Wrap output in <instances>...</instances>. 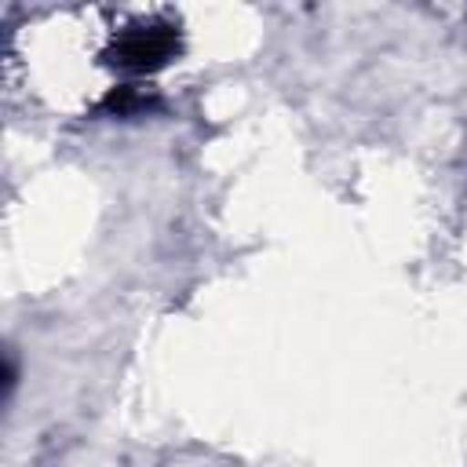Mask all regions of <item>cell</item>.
<instances>
[{
    "instance_id": "6da1fadb",
    "label": "cell",
    "mask_w": 467,
    "mask_h": 467,
    "mask_svg": "<svg viewBox=\"0 0 467 467\" xmlns=\"http://www.w3.org/2000/svg\"><path fill=\"white\" fill-rule=\"evenodd\" d=\"M179 47L175 29L168 26H139V29H124L117 47H113V62L124 73H153L161 69Z\"/></svg>"
}]
</instances>
